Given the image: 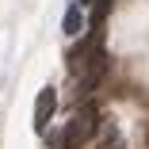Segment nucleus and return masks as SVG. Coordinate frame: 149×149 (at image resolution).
I'll use <instances>...</instances> for the list:
<instances>
[{"mask_svg":"<svg viewBox=\"0 0 149 149\" xmlns=\"http://www.w3.org/2000/svg\"><path fill=\"white\" fill-rule=\"evenodd\" d=\"M96 123H100V111L88 103V107H80L73 118H69V126H65V134H61V149H80L88 138L96 134Z\"/></svg>","mask_w":149,"mask_h":149,"instance_id":"f257e3e1","label":"nucleus"},{"mask_svg":"<svg viewBox=\"0 0 149 149\" xmlns=\"http://www.w3.org/2000/svg\"><path fill=\"white\" fill-rule=\"evenodd\" d=\"M54 107H57V92H54V88H42V92H38V100H35V130H38V134L50 126Z\"/></svg>","mask_w":149,"mask_h":149,"instance_id":"f03ea898","label":"nucleus"},{"mask_svg":"<svg viewBox=\"0 0 149 149\" xmlns=\"http://www.w3.org/2000/svg\"><path fill=\"white\" fill-rule=\"evenodd\" d=\"M61 27H65V35H80V31H84V12H80V4H69Z\"/></svg>","mask_w":149,"mask_h":149,"instance_id":"7ed1b4c3","label":"nucleus"}]
</instances>
